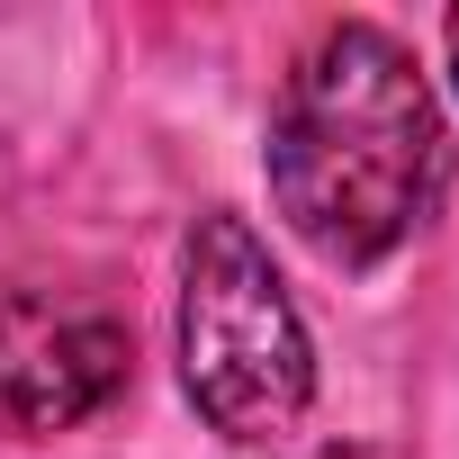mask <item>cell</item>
<instances>
[{"label":"cell","mask_w":459,"mask_h":459,"mask_svg":"<svg viewBox=\"0 0 459 459\" xmlns=\"http://www.w3.org/2000/svg\"><path fill=\"white\" fill-rule=\"evenodd\" d=\"M180 387L225 441H289L316 405V342L235 207H207L180 244Z\"/></svg>","instance_id":"2"},{"label":"cell","mask_w":459,"mask_h":459,"mask_svg":"<svg viewBox=\"0 0 459 459\" xmlns=\"http://www.w3.org/2000/svg\"><path fill=\"white\" fill-rule=\"evenodd\" d=\"M135 378V342L108 307L91 298H55V289H19L0 298V423L46 441L73 432L91 414H108Z\"/></svg>","instance_id":"3"},{"label":"cell","mask_w":459,"mask_h":459,"mask_svg":"<svg viewBox=\"0 0 459 459\" xmlns=\"http://www.w3.org/2000/svg\"><path fill=\"white\" fill-rule=\"evenodd\" d=\"M262 171L307 253H325L333 271H378L432 225L450 189V126L432 108V82L378 19H333L307 37L271 100Z\"/></svg>","instance_id":"1"},{"label":"cell","mask_w":459,"mask_h":459,"mask_svg":"<svg viewBox=\"0 0 459 459\" xmlns=\"http://www.w3.org/2000/svg\"><path fill=\"white\" fill-rule=\"evenodd\" d=\"M441 37H450V91H459V10H450V28H441Z\"/></svg>","instance_id":"4"}]
</instances>
